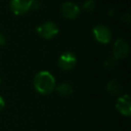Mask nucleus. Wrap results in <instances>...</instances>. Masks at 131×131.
<instances>
[{
  "instance_id": "nucleus-1",
  "label": "nucleus",
  "mask_w": 131,
  "mask_h": 131,
  "mask_svg": "<svg viewBox=\"0 0 131 131\" xmlns=\"http://www.w3.org/2000/svg\"><path fill=\"white\" fill-rule=\"evenodd\" d=\"M56 80L49 71L41 70L33 77V86L37 93L42 95H49L56 88Z\"/></svg>"
},
{
  "instance_id": "nucleus-2",
  "label": "nucleus",
  "mask_w": 131,
  "mask_h": 131,
  "mask_svg": "<svg viewBox=\"0 0 131 131\" xmlns=\"http://www.w3.org/2000/svg\"><path fill=\"white\" fill-rule=\"evenodd\" d=\"M36 31L41 38L46 39V40H50L58 35L59 29L55 23L51 22V21H47V22L42 23L39 26H37Z\"/></svg>"
},
{
  "instance_id": "nucleus-3",
  "label": "nucleus",
  "mask_w": 131,
  "mask_h": 131,
  "mask_svg": "<svg viewBox=\"0 0 131 131\" xmlns=\"http://www.w3.org/2000/svg\"><path fill=\"white\" fill-rule=\"evenodd\" d=\"M77 57L71 51H66L59 56L58 60V65L64 71L72 70L77 65Z\"/></svg>"
},
{
  "instance_id": "nucleus-4",
  "label": "nucleus",
  "mask_w": 131,
  "mask_h": 131,
  "mask_svg": "<svg viewBox=\"0 0 131 131\" xmlns=\"http://www.w3.org/2000/svg\"><path fill=\"white\" fill-rule=\"evenodd\" d=\"M93 35L96 41L102 44H108L111 40V31L109 27L98 24L93 28Z\"/></svg>"
},
{
  "instance_id": "nucleus-5",
  "label": "nucleus",
  "mask_w": 131,
  "mask_h": 131,
  "mask_svg": "<svg viewBox=\"0 0 131 131\" xmlns=\"http://www.w3.org/2000/svg\"><path fill=\"white\" fill-rule=\"evenodd\" d=\"M113 58L115 59H123L129 54V45L124 39H118L113 44Z\"/></svg>"
},
{
  "instance_id": "nucleus-6",
  "label": "nucleus",
  "mask_w": 131,
  "mask_h": 131,
  "mask_svg": "<svg viewBox=\"0 0 131 131\" xmlns=\"http://www.w3.org/2000/svg\"><path fill=\"white\" fill-rule=\"evenodd\" d=\"M80 7L74 2H66L61 6L60 13L66 19H75L80 15Z\"/></svg>"
},
{
  "instance_id": "nucleus-7",
  "label": "nucleus",
  "mask_w": 131,
  "mask_h": 131,
  "mask_svg": "<svg viewBox=\"0 0 131 131\" xmlns=\"http://www.w3.org/2000/svg\"><path fill=\"white\" fill-rule=\"evenodd\" d=\"M116 109L121 115L125 117L131 116V99L128 94L118 97L116 102Z\"/></svg>"
},
{
  "instance_id": "nucleus-8",
  "label": "nucleus",
  "mask_w": 131,
  "mask_h": 131,
  "mask_svg": "<svg viewBox=\"0 0 131 131\" xmlns=\"http://www.w3.org/2000/svg\"><path fill=\"white\" fill-rule=\"evenodd\" d=\"M10 9L15 15H24L29 12L27 0H11Z\"/></svg>"
},
{
  "instance_id": "nucleus-9",
  "label": "nucleus",
  "mask_w": 131,
  "mask_h": 131,
  "mask_svg": "<svg viewBox=\"0 0 131 131\" xmlns=\"http://www.w3.org/2000/svg\"><path fill=\"white\" fill-rule=\"evenodd\" d=\"M55 90H56L58 94L64 97L69 96V95H71L74 93L73 87L68 83H61V84H58V85H56Z\"/></svg>"
},
{
  "instance_id": "nucleus-10",
  "label": "nucleus",
  "mask_w": 131,
  "mask_h": 131,
  "mask_svg": "<svg viewBox=\"0 0 131 131\" xmlns=\"http://www.w3.org/2000/svg\"><path fill=\"white\" fill-rule=\"evenodd\" d=\"M106 89H107L108 93H110L111 94L117 95L121 93V86L115 80L109 81L107 83V85H106Z\"/></svg>"
},
{
  "instance_id": "nucleus-11",
  "label": "nucleus",
  "mask_w": 131,
  "mask_h": 131,
  "mask_svg": "<svg viewBox=\"0 0 131 131\" xmlns=\"http://www.w3.org/2000/svg\"><path fill=\"white\" fill-rule=\"evenodd\" d=\"M96 8V3L94 0H86L83 5V9L85 12H93Z\"/></svg>"
},
{
  "instance_id": "nucleus-12",
  "label": "nucleus",
  "mask_w": 131,
  "mask_h": 131,
  "mask_svg": "<svg viewBox=\"0 0 131 131\" xmlns=\"http://www.w3.org/2000/svg\"><path fill=\"white\" fill-rule=\"evenodd\" d=\"M29 11H37L41 7V2L40 0H27Z\"/></svg>"
},
{
  "instance_id": "nucleus-13",
  "label": "nucleus",
  "mask_w": 131,
  "mask_h": 131,
  "mask_svg": "<svg viewBox=\"0 0 131 131\" xmlns=\"http://www.w3.org/2000/svg\"><path fill=\"white\" fill-rule=\"evenodd\" d=\"M116 61H117V59H115L113 57L112 58H109L108 59H106L105 62H104V64H103L104 68L108 70L113 69V68H115V66H116Z\"/></svg>"
},
{
  "instance_id": "nucleus-14",
  "label": "nucleus",
  "mask_w": 131,
  "mask_h": 131,
  "mask_svg": "<svg viewBox=\"0 0 131 131\" xmlns=\"http://www.w3.org/2000/svg\"><path fill=\"white\" fill-rule=\"evenodd\" d=\"M5 107H6V102L2 96H0V112L5 109Z\"/></svg>"
},
{
  "instance_id": "nucleus-15",
  "label": "nucleus",
  "mask_w": 131,
  "mask_h": 131,
  "mask_svg": "<svg viewBox=\"0 0 131 131\" xmlns=\"http://www.w3.org/2000/svg\"><path fill=\"white\" fill-rule=\"evenodd\" d=\"M6 42V37H5L2 33H0V47H3V46H5Z\"/></svg>"
},
{
  "instance_id": "nucleus-16",
  "label": "nucleus",
  "mask_w": 131,
  "mask_h": 131,
  "mask_svg": "<svg viewBox=\"0 0 131 131\" xmlns=\"http://www.w3.org/2000/svg\"><path fill=\"white\" fill-rule=\"evenodd\" d=\"M123 20L124 22H127V23H129V21H130V15H128V14H127V15H125L123 16Z\"/></svg>"
},
{
  "instance_id": "nucleus-17",
  "label": "nucleus",
  "mask_w": 131,
  "mask_h": 131,
  "mask_svg": "<svg viewBox=\"0 0 131 131\" xmlns=\"http://www.w3.org/2000/svg\"><path fill=\"white\" fill-rule=\"evenodd\" d=\"M0 84H1V78H0Z\"/></svg>"
}]
</instances>
